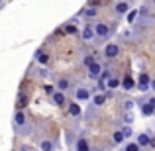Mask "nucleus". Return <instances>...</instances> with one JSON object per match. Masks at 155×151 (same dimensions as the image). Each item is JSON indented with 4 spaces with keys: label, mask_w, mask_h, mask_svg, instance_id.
Returning <instances> with one entry per match:
<instances>
[{
    "label": "nucleus",
    "mask_w": 155,
    "mask_h": 151,
    "mask_svg": "<svg viewBox=\"0 0 155 151\" xmlns=\"http://www.w3.org/2000/svg\"><path fill=\"white\" fill-rule=\"evenodd\" d=\"M12 122H14V130L20 136H28V133H30V126H28V118H26V114H24V110H16Z\"/></svg>",
    "instance_id": "f257e3e1"
},
{
    "label": "nucleus",
    "mask_w": 155,
    "mask_h": 151,
    "mask_svg": "<svg viewBox=\"0 0 155 151\" xmlns=\"http://www.w3.org/2000/svg\"><path fill=\"white\" fill-rule=\"evenodd\" d=\"M94 31H96V39H100V41H106V39L112 35V28L108 26V24H104V22H98L94 26Z\"/></svg>",
    "instance_id": "f03ea898"
},
{
    "label": "nucleus",
    "mask_w": 155,
    "mask_h": 151,
    "mask_svg": "<svg viewBox=\"0 0 155 151\" xmlns=\"http://www.w3.org/2000/svg\"><path fill=\"white\" fill-rule=\"evenodd\" d=\"M151 77L147 75V73H141L140 77H137V88H140L141 92H145V90H151Z\"/></svg>",
    "instance_id": "7ed1b4c3"
},
{
    "label": "nucleus",
    "mask_w": 155,
    "mask_h": 151,
    "mask_svg": "<svg viewBox=\"0 0 155 151\" xmlns=\"http://www.w3.org/2000/svg\"><path fill=\"white\" fill-rule=\"evenodd\" d=\"M118 55H120V45H118V43H108V45H104V57L108 61L116 59Z\"/></svg>",
    "instance_id": "20e7f679"
},
{
    "label": "nucleus",
    "mask_w": 155,
    "mask_h": 151,
    "mask_svg": "<svg viewBox=\"0 0 155 151\" xmlns=\"http://www.w3.org/2000/svg\"><path fill=\"white\" fill-rule=\"evenodd\" d=\"M132 12V4L130 2H116L114 4V14L120 18V16H128Z\"/></svg>",
    "instance_id": "39448f33"
},
{
    "label": "nucleus",
    "mask_w": 155,
    "mask_h": 151,
    "mask_svg": "<svg viewBox=\"0 0 155 151\" xmlns=\"http://www.w3.org/2000/svg\"><path fill=\"white\" fill-rule=\"evenodd\" d=\"M94 38H96L94 26H92V24H87V26L81 30V39H83V41H92Z\"/></svg>",
    "instance_id": "423d86ee"
},
{
    "label": "nucleus",
    "mask_w": 155,
    "mask_h": 151,
    "mask_svg": "<svg viewBox=\"0 0 155 151\" xmlns=\"http://www.w3.org/2000/svg\"><path fill=\"white\" fill-rule=\"evenodd\" d=\"M75 100L77 102H87L91 100V90L87 87H77L75 88Z\"/></svg>",
    "instance_id": "0eeeda50"
},
{
    "label": "nucleus",
    "mask_w": 155,
    "mask_h": 151,
    "mask_svg": "<svg viewBox=\"0 0 155 151\" xmlns=\"http://www.w3.org/2000/svg\"><path fill=\"white\" fill-rule=\"evenodd\" d=\"M151 137L153 136H149L147 132H141V133L136 136V143L140 145V147H151Z\"/></svg>",
    "instance_id": "6e6552de"
},
{
    "label": "nucleus",
    "mask_w": 155,
    "mask_h": 151,
    "mask_svg": "<svg viewBox=\"0 0 155 151\" xmlns=\"http://www.w3.org/2000/svg\"><path fill=\"white\" fill-rule=\"evenodd\" d=\"M102 65L96 61L94 65H92L91 69H88V79H92V80H100V77H102Z\"/></svg>",
    "instance_id": "1a4fd4ad"
},
{
    "label": "nucleus",
    "mask_w": 155,
    "mask_h": 151,
    "mask_svg": "<svg viewBox=\"0 0 155 151\" xmlns=\"http://www.w3.org/2000/svg\"><path fill=\"white\" fill-rule=\"evenodd\" d=\"M140 112H141V116H143V118L155 116V110L151 108V104H149L147 100H141V102H140Z\"/></svg>",
    "instance_id": "9d476101"
},
{
    "label": "nucleus",
    "mask_w": 155,
    "mask_h": 151,
    "mask_svg": "<svg viewBox=\"0 0 155 151\" xmlns=\"http://www.w3.org/2000/svg\"><path fill=\"white\" fill-rule=\"evenodd\" d=\"M67 112H69V116H71V118H77V120L83 116V108H81L79 102H71L69 108H67Z\"/></svg>",
    "instance_id": "9b49d317"
},
{
    "label": "nucleus",
    "mask_w": 155,
    "mask_h": 151,
    "mask_svg": "<svg viewBox=\"0 0 155 151\" xmlns=\"http://www.w3.org/2000/svg\"><path fill=\"white\" fill-rule=\"evenodd\" d=\"M134 87H137V80L134 79V77H130V75H126V77H122V88H124L126 92H130Z\"/></svg>",
    "instance_id": "f8f14e48"
},
{
    "label": "nucleus",
    "mask_w": 155,
    "mask_h": 151,
    "mask_svg": "<svg viewBox=\"0 0 155 151\" xmlns=\"http://www.w3.org/2000/svg\"><path fill=\"white\" fill-rule=\"evenodd\" d=\"M35 59H38V63L41 65V67H49V63H51V57L47 55V53H43L41 49L35 51Z\"/></svg>",
    "instance_id": "ddd939ff"
},
{
    "label": "nucleus",
    "mask_w": 155,
    "mask_h": 151,
    "mask_svg": "<svg viewBox=\"0 0 155 151\" xmlns=\"http://www.w3.org/2000/svg\"><path fill=\"white\" fill-rule=\"evenodd\" d=\"M116 88H122V79H120V77H112V79H108V83H106V90L114 92Z\"/></svg>",
    "instance_id": "4468645a"
},
{
    "label": "nucleus",
    "mask_w": 155,
    "mask_h": 151,
    "mask_svg": "<svg viewBox=\"0 0 155 151\" xmlns=\"http://www.w3.org/2000/svg\"><path fill=\"white\" fill-rule=\"evenodd\" d=\"M57 149V143L51 140H41L39 141V151H55Z\"/></svg>",
    "instance_id": "2eb2a0df"
},
{
    "label": "nucleus",
    "mask_w": 155,
    "mask_h": 151,
    "mask_svg": "<svg viewBox=\"0 0 155 151\" xmlns=\"http://www.w3.org/2000/svg\"><path fill=\"white\" fill-rule=\"evenodd\" d=\"M55 88L59 92H67L69 88H71V80H69V79H59V80H57V84H55Z\"/></svg>",
    "instance_id": "dca6fc26"
},
{
    "label": "nucleus",
    "mask_w": 155,
    "mask_h": 151,
    "mask_svg": "<svg viewBox=\"0 0 155 151\" xmlns=\"http://www.w3.org/2000/svg\"><path fill=\"white\" fill-rule=\"evenodd\" d=\"M124 141H126V137H124V133H122V130H116V132L112 133V143L114 145H126Z\"/></svg>",
    "instance_id": "f3484780"
},
{
    "label": "nucleus",
    "mask_w": 155,
    "mask_h": 151,
    "mask_svg": "<svg viewBox=\"0 0 155 151\" xmlns=\"http://www.w3.org/2000/svg\"><path fill=\"white\" fill-rule=\"evenodd\" d=\"M96 14H98L96 6H91V8H87V10H83V12H81V16H84L87 20H92V18H96Z\"/></svg>",
    "instance_id": "a211bd4d"
},
{
    "label": "nucleus",
    "mask_w": 155,
    "mask_h": 151,
    "mask_svg": "<svg viewBox=\"0 0 155 151\" xmlns=\"http://www.w3.org/2000/svg\"><path fill=\"white\" fill-rule=\"evenodd\" d=\"M53 102H55L57 106H65V92H59V90H55V94L51 96Z\"/></svg>",
    "instance_id": "6ab92c4d"
},
{
    "label": "nucleus",
    "mask_w": 155,
    "mask_h": 151,
    "mask_svg": "<svg viewBox=\"0 0 155 151\" xmlns=\"http://www.w3.org/2000/svg\"><path fill=\"white\" fill-rule=\"evenodd\" d=\"M106 94H96V96H92V104L94 106H104L106 104Z\"/></svg>",
    "instance_id": "aec40b11"
},
{
    "label": "nucleus",
    "mask_w": 155,
    "mask_h": 151,
    "mask_svg": "<svg viewBox=\"0 0 155 151\" xmlns=\"http://www.w3.org/2000/svg\"><path fill=\"white\" fill-rule=\"evenodd\" d=\"M122 151H141V147L136 143V141H128V143L122 147Z\"/></svg>",
    "instance_id": "412c9836"
},
{
    "label": "nucleus",
    "mask_w": 155,
    "mask_h": 151,
    "mask_svg": "<svg viewBox=\"0 0 155 151\" xmlns=\"http://www.w3.org/2000/svg\"><path fill=\"white\" fill-rule=\"evenodd\" d=\"M94 63H96V59H94L92 55H87V57H83V65H84L87 69H91V67H92Z\"/></svg>",
    "instance_id": "4be33fe9"
},
{
    "label": "nucleus",
    "mask_w": 155,
    "mask_h": 151,
    "mask_svg": "<svg viewBox=\"0 0 155 151\" xmlns=\"http://www.w3.org/2000/svg\"><path fill=\"white\" fill-rule=\"evenodd\" d=\"M122 133H124V137H126V140H130V137H132L134 136V132H132V126H122Z\"/></svg>",
    "instance_id": "5701e85b"
},
{
    "label": "nucleus",
    "mask_w": 155,
    "mask_h": 151,
    "mask_svg": "<svg viewBox=\"0 0 155 151\" xmlns=\"http://www.w3.org/2000/svg\"><path fill=\"white\" fill-rule=\"evenodd\" d=\"M122 106H124V112H132V110H134V100L132 98H126Z\"/></svg>",
    "instance_id": "b1692460"
},
{
    "label": "nucleus",
    "mask_w": 155,
    "mask_h": 151,
    "mask_svg": "<svg viewBox=\"0 0 155 151\" xmlns=\"http://www.w3.org/2000/svg\"><path fill=\"white\" fill-rule=\"evenodd\" d=\"M77 151H91V149H88V143L84 140H79L77 141Z\"/></svg>",
    "instance_id": "393cba45"
},
{
    "label": "nucleus",
    "mask_w": 155,
    "mask_h": 151,
    "mask_svg": "<svg viewBox=\"0 0 155 151\" xmlns=\"http://www.w3.org/2000/svg\"><path fill=\"white\" fill-rule=\"evenodd\" d=\"M137 14H140V12H137V10H132V12H130V14H128V16H126V20H128V24H132V22H134V20H136V18H137Z\"/></svg>",
    "instance_id": "a878e982"
},
{
    "label": "nucleus",
    "mask_w": 155,
    "mask_h": 151,
    "mask_svg": "<svg viewBox=\"0 0 155 151\" xmlns=\"http://www.w3.org/2000/svg\"><path fill=\"white\" fill-rule=\"evenodd\" d=\"M122 120H124L126 124L130 126V124H132V122H134V114H132V112H124V118H122Z\"/></svg>",
    "instance_id": "bb28decb"
},
{
    "label": "nucleus",
    "mask_w": 155,
    "mask_h": 151,
    "mask_svg": "<svg viewBox=\"0 0 155 151\" xmlns=\"http://www.w3.org/2000/svg\"><path fill=\"white\" fill-rule=\"evenodd\" d=\"M65 30H67V34H77V31H79V28L73 26V24H69V26L65 28Z\"/></svg>",
    "instance_id": "cd10ccee"
},
{
    "label": "nucleus",
    "mask_w": 155,
    "mask_h": 151,
    "mask_svg": "<svg viewBox=\"0 0 155 151\" xmlns=\"http://www.w3.org/2000/svg\"><path fill=\"white\" fill-rule=\"evenodd\" d=\"M147 102H149V104H151V108H153V110H155V96H151V98H149V100H147Z\"/></svg>",
    "instance_id": "c85d7f7f"
},
{
    "label": "nucleus",
    "mask_w": 155,
    "mask_h": 151,
    "mask_svg": "<svg viewBox=\"0 0 155 151\" xmlns=\"http://www.w3.org/2000/svg\"><path fill=\"white\" fill-rule=\"evenodd\" d=\"M151 147H153V149H155V136H153V137H151Z\"/></svg>",
    "instance_id": "c756f323"
},
{
    "label": "nucleus",
    "mask_w": 155,
    "mask_h": 151,
    "mask_svg": "<svg viewBox=\"0 0 155 151\" xmlns=\"http://www.w3.org/2000/svg\"><path fill=\"white\" fill-rule=\"evenodd\" d=\"M151 90H153V92H155V79H153V80H151Z\"/></svg>",
    "instance_id": "7c9ffc66"
},
{
    "label": "nucleus",
    "mask_w": 155,
    "mask_h": 151,
    "mask_svg": "<svg viewBox=\"0 0 155 151\" xmlns=\"http://www.w3.org/2000/svg\"><path fill=\"white\" fill-rule=\"evenodd\" d=\"M2 6H4V2H0V8H2Z\"/></svg>",
    "instance_id": "2f4dec72"
},
{
    "label": "nucleus",
    "mask_w": 155,
    "mask_h": 151,
    "mask_svg": "<svg viewBox=\"0 0 155 151\" xmlns=\"http://www.w3.org/2000/svg\"><path fill=\"white\" fill-rule=\"evenodd\" d=\"M153 126H155V124H153Z\"/></svg>",
    "instance_id": "473e14b6"
},
{
    "label": "nucleus",
    "mask_w": 155,
    "mask_h": 151,
    "mask_svg": "<svg viewBox=\"0 0 155 151\" xmlns=\"http://www.w3.org/2000/svg\"><path fill=\"white\" fill-rule=\"evenodd\" d=\"M38 151H39V149H38Z\"/></svg>",
    "instance_id": "72a5a7b5"
}]
</instances>
